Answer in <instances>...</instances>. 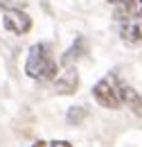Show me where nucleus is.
<instances>
[{
	"mask_svg": "<svg viewBox=\"0 0 142 147\" xmlns=\"http://www.w3.org/2000/svg\"><path fill=\"white\" fill-rule=\"evenodd\" d=\"M25 73L36 82H52L56 79V61L50 55V48L45 43H34L27 52Z\"/></svg>",
	"mask_w": 142,
	"mask_h": 147,
	"instance_id": "1",
	"label": "nucleus"
},
{
	"mask_svg": "<svg viewBox=\"0 0 142 147\" xmlns=\"http://www.w3.org/2000/svg\"><path fill=\"white\" fill-rule=\"evenodd\" d=\"M92 97L97 100V104L106 107V109H120V77L115 73L106 75L102 82L95 84L92 88Z\"/></svg>",
	"mask_w": 142,
	"mask_h": 147,
	"instance_id": "2",
	"label": "nucleus"
},
{
	"mask_svg": "<svg viewBox=\"0 0 142 147\" xmlns=\"http://www.w3.org/2000/svg\"><path fill=\"white\" fill-rule=\"evenodd\" d=\"M2 25H5L7 32H11L16 36H23V34H27L32 30V18L20 9H7L2 14Z\"/></svg>",
	"mask_w": 142,
	"mask_h": 147,
	"instance_id": "3",
	"label": "nucleus"
},
{
	"mask_svg": "<svg viewBox=\"0 0 142 147\" xmlns=\"http://www.w3.org/2000/svg\"><path fill=\"white\" fill-rule=\"evenodd\" d=\"M120 36H122V41H126L129 45H140L142 43V16L122 20Z\"/></svg>",
	"mask_w": 142,
	"mask_h": 147,
	"instance_id": "4",
	"label": "nucleus"
},
{
	"mask_svg": "<svg viewBox=\"0 0 142 147\" xmlns=\"http://www.w3.org/2000/svg\"><path fill=\"white\" fill-rule=\"evenodd\" d=\"M79 86V73L74 66H66V70L61 73V77L54 82V88L59 95H72Z\"/></svg>",
	"mask_w": 142,
	"mask_h": 147,
	"instance_id": "5",
	"label": "nucleus"
},
{
	"mask_svg": "<svg viewBox=\"0 0 142 147\" xmlns=\"http://www.w3.org/2000/svg\"><path fill=\"white\" fill-rule=\"evenodd\" d=\"M120 102L124 107H129L135 115L142 118V95L135 88H131L126 82H122V79H120Z\"/></svg>",
	"mask_w": 142,
	"mask_h": 147,
	"instance_id": "6",
	"label": "nucleus"
},
{
	"mask_svg": "<svg viewBox=\"0 0 142 147\" xmlns=\"http://www.w3.org/2000/svg\"><path fill=\"white\" fill-rule=\"evenodd\" d=\"M115 20H129L135 18V16H142V0H117L115 2Z\"/></svg>",
	"mask_w": 142,
	"mask_h": 147,
	"instance_id": "7",
	"label": "nucleus"
},
{
	"mask_svg": "<svg viewBox=\"0 0 142 147\" xmlns=\"http://www.w3.org/2000/svg\"><path fill=\"white\" fill-rule=\"evenodd\" d=\"M81 48H84V38H77L74 43H72V48L68 52H63V66H72L74 63V59H79L81 57Z\"/></svg>",
	"mask_w": 142,
	"mask_h": 147,
	"instance_id": "8",
	"label": "nucleus"
},
{
	"mask_svg": "<svg viewBox=\"0 0 142 147\" xmlns=\"http://www.w3.org/2000/svg\"><path fill=\"white\" fill-rule=\"evenodd\" d=\"M86 115H88V111L84 109V107H72V109L68 111V120H70L72 125H79Z\"/></svg>",
	"mask_w": 142,
	"mask_h": 147,
	"instance_id": "9",
	"label": "nucleus"
},
{
	"mask_svg": "<svg viewBox=\"0 0 142 147\" xmlns=\"http://www.w3.org/2000/svg\"><path fill=\"white\" fill-rule=\"evenodd\" d=\"M32 147H72L68 140H36Z\"/></svg>",
	"mask_w": 142,
	"mask_h": 147,
	"instance_id": "10",
	"label": "nucleus"
},
{
	"mask_svg": "<svg viewBox=\"0 0 142 147\" xmlns=\"http://www.w3.org/2000/svg\"><path fill=\"white\" fill-rule=\"evenodd\" d=\"M106 2H111V5H115V2H117V0H106Z\"/></svg>",
	"mask_w": 142,
	"mask_h": 147,
	"instance_id": "11",
	"label": "nucleus"
}]
</instances>
